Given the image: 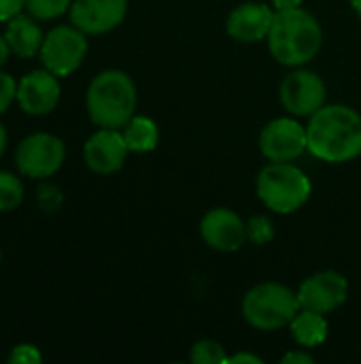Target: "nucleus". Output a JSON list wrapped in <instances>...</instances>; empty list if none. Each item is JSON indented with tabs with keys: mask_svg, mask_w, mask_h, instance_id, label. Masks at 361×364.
Here are the masks:
<instances>
[{
	"mask_svg": "<svg viewBox=\"0 0 361 364\" xmlns=\"http://www.w3.org/2000/svg\"><path fill=\"white\" fill-rule=\"evenodd\" d=\"M351 4H353V9L361 15V0H351Z\"/></svg>",
	"mask_w": 361,
	"mask_h": 364,
	"instance_id": "7c9ffc66",
	"label": "nucleus"
},
{
	"mask_svg": "<svg viewBox=\"0 0 361 364\" xmlns=\"http://www.w3.org/2000/svg\"><path fill=\"white\" fill-rule=\"evenodd\" d=\"M57 75L51 70H32L17 83V102L28 115H47L60 102Z\"/></svg>",
	"mask_w": 361,
	"mask_h": 364,
	"instance_id": "f8f14e48",
	"label": "nucleus"
},
{
	"mask_svg": "<svg viewBox=\"0 0 361 364\" xmlns=\"http://www.w3.org/2000/svg\"><path fill=\"white\" fill-rule=\"evenodd\" d=\"M70 0H28V13L34 19H55L70 9Z\"/></svg>",
	"mask_w": 361,
	"mask_h": 364,
	"instance_id": "412c9836",
	"label": "nucleus"
},
{
	"mask_svg": "<svg viewBox=\"0 0 361 364\" xmlns=\"http://www.w3.org/2000/svg\"><path fill=\"white\" fill-rule=\"evenodd\" d=\"M230 364H238V363H251V364H262V358L253 356V354H236L232 358H228Z\"/></svg>",
	"mask_w": 361,
	"mask_h": 364,
	"instance_id": "bb28decb",
	"label": "nucleus"
},
{
	"mask_svg": "<svg viewBox=\"0 0 361 364\" xmlns=\"http://www.w3.org/2000/svg\"><path fill=\"white\" fill-rule=\"evenodd\" d=\"M300 309L298 294L281 284H260L243 301L247 322L260 331H277L291 324Z\"/></svg>",
	"mask_w": 361,
	"mask_h": 364,
	"instance_id": "39448f33",
	"label": "nucleus"
},
{
	"mask_svg": "<svg viewBox=\"0 0 361 364\" xmlns=\"http://www.w3.org/2000/svg\"><path fill=\"white\" fill-rule=\"evenodd\" d=\"M291 335L304 348L321 346L328 337V322H326L323 314L302 309L291 320Z\"/></svg>",
	"mask_w": 361,
	"mask_h": 364,
	"instance_id": "f3484780",
	"label": "nucleus"
},
{
	"mask_svg": "<svg viewBox=\"0 0 361 364\" xmlns=\"http://www.w3.org/2000/svg\"><path fill=\"white\" fill-rule=\"evenodd\" d=\"M85 102L94 124L100 128H121L136 109L134 81L121 70H104L89 83Z\"/></svg>",
	"mask_w": 361,
	"mask_h": 364,
	"instance_id": "7ed1b4c3",
	"label": "nucleus"
},
{
	"mask_svg": "<svg viewBox=\"0 0 361 364\" xmlns=\"http://www.w3.org/2000/svg\"><path fill=\"white\" fill-rule=\"evenodd\" d=\"M4 38L11 47V53L19 58H34L36 53H40L45 34L32 17L19 13L6 21Z\"/></svg>",
	"mask_w": 361,
	"mask_h": 364,
	"instance_id": "dca6fc26",
	"label": "nucleus"
},
{
	"mask_svg": "<svg viewBox=\"0 0 361 364\" xmlns=\"http://www.w3.org/2000/svg\"><path fill=\"white\" fill-rule=\"evenodd\" d=\"M270 53L285 66L311 62L321 49L323 32L319 21L304 9L277 11L268 32Z\"/></svg>",
	"mask_w": 361,
	"mask_h": 364,
	"instance_id": "f03ea898",
	"label": "nucleus"
},
{
	"mask_svg": "<svg viewBox=\"0 0 361 364\" xmlns=\"http://www.w3.org/2000/svg\"><path fill=\"white\" fill-rule=\"evenodd\" d=\"M191 363L196 364H226L228 356L223 346H219L217 341H200L194 346L191 354H189Z\"/></svg>",
	"mask_w": 361,
	"mask_h": 364,
	"instance_id": "aec40b11",
	"label": "nucleus"
},
{
	"mask_svg": "<svg viewBox=\"0 0 361 364\" xmlns=\"http://www.w3.org/2000/svg\"><path fill=\"white\" fill-rule=\"evenodd\" d=\"M309 149L326 162H349L361 154V115L345 105L321 107L306 128Z\"/></svg>",
	"mask_w": 361,
	"mask_h": 364,
	"instance_id": "f257e3e1",
	"label": "nucleus"
},
{
	"mask_svg": "<svg viewBox=\"0 0 361 364\" xmlns=\"http://www.w3.org/2000/svg\"><path fill=\"white\" fill-rule=\"evenodd\" d=\"M123 139L130 151H151L157 145L160 132L153 119L149 117H132L123 126Z\"/></svg>",
	"mask_w": 361,
	"mask_h": 364,
	"instance_id": "a211bd4d",
	"label": "nucleus"
},
{
	"mask_svg": "<svg viewBox=\"0 0 361 364\" xmlns=\"http://www.w3.org/2000/svg\"><path fill=\"white\" fill-rule=\"evenodd\" d=\"M200 235L217 252H236L247 239V226L230 209H213L202 218Z\"/></svg>",
	"mask_w": 361,
	"mask_h": 364,
	"instance_id": "4468645a",
	"label": "nucleus"
},
{
	"mask_svg": "<svg viewBox=\"0 0 361 364\" xmlns=\"http://www.w3.org/2000/svg\"><path fill=\"white\" fill-rule=\"evenodd\" d=\"M6 360H9V363L36 364L43 360V356H40L38 348H34V346H30V343H21V346L13 348V352L9 354V358H6Z\"/></svg>",
	"mask_w": 361,
	"mask_h": 364,
	"instance_id": "5701e85b",
	"label": "nucleus"
},
{
	"mask_svg": "<svg viewBox=\"0 0 361 364\" xmlns=\"http://www.w3.org/2000/svg\"><path fill=\"white\" fill-rule=\"evenodd\" d=\"M347 290H349V284L340 273L323 271V273L309 277L300 286L298 301H300L302 309L317 311V314H330L345 303Z\"/></svg>",
	"mask_w": 361,
	"mask_h": 364,
	"instance_id": "9d476101",
	"label": "nucleus"
},
{
	"mask_svg": "<svg viewBox=\"0 0 361 364\" xmlns=\"http://www.w3.org/2000/svg\"><path fill=\"white\" fill-rule=\"evenodd\" d=\"M302 4V0H274L277 11H285V9H298Z\"/></svg>",
	"mask_w": 361,
	"mask_h": 364,
	"instance_id": "cd10ccee",
	"label": "nucleus"
},
{
	"mask_svg": "<svg viewBox=\"0 0 361 364\" xmlns=\"http://www.w3.org/2000/svg\"><path fill=\"white\" fill-rule=\"evenodd\" d=\"M17 98V83L9 73H0V113H4Z\"/></svg>",
	"mask_w": 361,
	"mask_h": 364,
	"instance_id": "b1692460",
	"label": "nucleus"
},
{
	"mask_svg": "<svg viewBox=\"0 0 361 364\" xmlns=\"http://www.w3.org/2000/svg\"><path fill=\"white\" fill-rule=\"evenodd\" d=\"M66 158L62 139L49 132H34L26 136L15 149V164L21 175L32 179H45L55 175Z\"/></svg>",
	"mask_w": 361,
	"mask_h": 364,
	"instance_id": "423d86ee",
	"label": "nucleus"
},
{
	"mask_svg": "<svg viewBox=\"0 0 361 364\" xmlns=\"http://www.w3.org/2000/svg\"><path fill=\"white\" fill-rule=\"evenodd\" d=\"M0 262H2V254H0Z\"/></svg>",
	"mask_w": 361,
	"mask_h": 364,
	"instance_id": "2f4dec72",
	"label": "nucleus"
},
{
	"mask_svg": "<svg viewBox=\"0 0 361 364\" xmlns=\"http://www.w3.org/2000/svg\"><path fill=\"white\" fill-rule=\"evenodd\" d=\"M126 11V0H74L70 21L85 34H104L123 21Z\"/></svg>",
	"mask_w": 361,
	"mask_h": 364,
	"instance_id": "9b49d317",
	"label": "nucleus"
},
{
	"mask_svg": "<svg viewBox=\"0 0 361 364\" xmlns=\"http://www.w3.org/2000/svg\"><path fill=\"white\" fill-rule=\"evenodd\" d=\"M260 147L272 162H291L309 149L306 128L287 117L274 119L262 130Z\"/></svg>",
	"mask_w": 361,
	"mask_h": 364,
	"instance_id": "6e6552de",
	"label": "nucleus"
},
{
	"mask_svg": "<svg viewBox=\"0 0 361 364\" xmlns=\"http://www.w3.org/2000/svg\"><path fill=\"white\" fill-rule=\"evenodd\" d=\"M272 9L266 4L247 2L234 9L228 17V32L240 43H255L268 36L272 26Z\"/></svg>",
	"mask_w": 361,
	"mask_h": 364,
	"instance_id": "2eb2a0df",
	"label": "nucleus"
},
{
	"mask_svg": "<svg viewBox=\"0 0 361 364\" xmlns=\"http://www.w3.org/2000/svg\"><path fill=\"white\" fill-rule=\"evenodd\" d=\"M311 179L289 162H272L257 177V194L262 203L277 213L300 209L311 196Z\"/></svg>",
	"mask_w": 361,
	"mask_h": 364,
	"instance_id": "20e7f679",
	"label": "nucleus"
},
{
	"mask_svg": "<svg viewBox=\"0 0 361 364\" xmlns=\"http://www.w3.org/2000/svg\"><path fill=\"white\" fill-rule=\"evenodd\" d=\"M87 53L85 32L77 26H55L45 34L40 47V60L47 70L57 77H66L74 73Z\"/></svg>",
	"mask_w": 361,
	"mask_h": 364,
	"instance_id": "0eeeda50",
	"label": "nucleus"
},
{
	"mask_svg": "<svg viewBox=\"0 0 361 364\" xmlns=\"http://www.w3.org/2000/svg\"><path fill=\"white\" fill-rule=\"evenodd\" d=\"M23 200V183L19 177L0 171V211H11Z\"/></svg>",
	"mask_w": 361,
	"mask_h": 364,
	"instance_id": "6ab92c4d",
	"label": "nucleus"
},
{
	"mask_svg": "<svg viewBox=\"0 0 361 364\" xmlns=\"http://www.w3.org/2000/svg\"><path fill=\"white\" fill-rule=\"evenodd\" d=\"M9 53H11V47H9L6 38H4V36H0V66H2L4 62H6Z\"/></svg>",
	"mask_w": 361,
	"mask_h": 364,
	"instance_id": "c85d7f7f",
	"label": "nucleus"
},
{
	"mask_svg": "<svg viewBox=\"0 0 361 364\" xmlns=\"http://www.w3.org/2000/svg\"><path fill=\"white\" fill-rule=\"evenodd\" d=\"M128 143L123 139V132H117V128H102L96 134H91L83 147L85 162L94 173L111 175L119 171L128 156Z\"/></svg>",
	"mask_w": 361,
	"mask_h": 364,
	"instance_id": "ddd939ff",
	"label": "nucleus"
},
{
	"mask_svg": "<svg viewBox=\"0 0 361 364\" xmlns=\"http://www.w3.org/2000/svg\"><path fill=\"white\" fill-rule=\"evenodd\" d=\"M28 0H0V21H9L11 17L19 15Z\"/></svg>",
	"mask_w": 361,
	"mask_h": 364,
	"instance_id": "393cba45",
	"label": "nucleus"
},
{
	"mask_svg": "<svg viewBox=\"0 0 361 364\" xmlns=\"http://www.w3.org/2000/svg\"><path fill=\"white\" fill-rule=\"evenodd\" d=\"M281 100L294 115H313L326 102V83L311 70H296L283 79Z\"/></svg>",
	"mask_w": 361,
	"mask_h": 364,
	"instance_id": "1a4fd4ad",
	"label": "nucleus"
},
{
	"mask_svg": "<svg viewBox=\"0 0 361 364\" xmlns=\"http://www.w3.org/2000/svg\"><path fill=\"white\" fill-rule=\"evenodd\" d=\"M283 364H313L315 358L306 352H289L287 356H283Z\"/></svg>",
	"mask_w": 361,
	"mask_h": 364,
	"instance_id": "a878e982",
	"label": "nucleus"
},
{
	"mask_svg": "<svg viewBox=\"0 0 361 364\" xmlns=\"http://www.w3.org/2000/svg\"><path fill=\"white\" fill-rule=\"evenodd\" d=\"M4 149H6V130H4V126L0 124V158H2V154H4Z\"/></svg>",
	"mask_w": 361,
	"mask_h": 364,
	"instance_id": "c756f323",
	"label": "nucleus"
},
{
	"mask_svg": "<svg viewBox=\"0 0 361 364\" xmlns=\"http://www.w3.org/2000/svg\"><path fill=\"white\" fill-rule=\"evenodd\" d=\"M247 237H249L253 243H257V245L268 243V241L274 237V230H272L270 220H268V218H264V215L251 218V222L247 224Z\"/></svg>",
	"mask_w": 361,
	"mask_h": 364,
	"instance_id": "4be33fe9",
	"label": "nucleus"
}]
</instances>
